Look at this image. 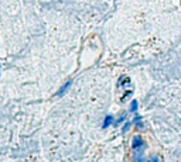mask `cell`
<instances>
[{
    "label": "cell",
    "mask_w": 181,
    "mask_h": 162,
    "mask_svg": "<svg viewBox=\"0 0 181 162\" xmlns=\"http://www.w3.org/2000/svg\"><path fill=\"white\" fill-rule=\"evenodd\" d=\"M125 117H126V116H122V117L119 118V120H118V121H115V126H118V124H120V123H122V121H123V120H125Z\"/></svg>",
    "instance_id": "obj_6"
},
{
    "label": "cell",
    "mask_w": 181,
    "mask_h": 162,
    "mask_svg": "<svg viewBox=\"0 0 181 162\" xmlns=\"http://www.w3.org/2000/svg\"><path fill=\"white\" fill-rule=\"evenodd\" d=\"M130 110H132V112H136V110H137V100H132Z\"/></svg>",
    "instance_id": "obj_4"
},
{
    "label": "cell",
    "mask_w": 181,
    "mask_h": 162,
    "mask_svg": "<svg viewBox=\"0 0 181 162\" xmlns=\"http://www.w3.org/2000/svg\"><path fill=\"white\" fill-rule=\"evenodd\" d=\"M69 86H71V82H67L65 85H64V88H61V89H59V90H58V93H57V94H58V96H61V94H64V93H65V92L69 89Z\"/></svg>",
    "instance_id": "obj_3"
},
{
    "label": "cell",
    "mask_w": 181,
    "mask_h": 162,
    "mask_svg": "<svg viewBox=\"0 0 181 162\" xmlns=\"http://www.w3.org/2000/svg\"><path fill=\"white\" fill-rule=\"evenodd\" d=\"M112 123H113V117H112V116H106V117H105L103 124H102V127H103V128H106V127H109Z\"/></svg>",
    "instance_id": "obj_2"
},
{
    "label": "cell",
    "mask_w": 181,
    "mask_h": 162,
    "mask_svg": "<svg viewBox=\"0 0 181 162\" xmlns=\"http://www.w3.org/2000/svg\"><path fill=\"white\" fill-rule=\"evenodd\" d=\"M134 162H146V161H144V158H142L140 155H137L136 158H134Z\"/></svg>",
    "instance_id": "obj_5"
},
{
    "label": "cell",
    "mask_w": 181,
    "mask_h": 162,
    "mask_svg": "<svg viewBox=\"0 0 181 162\" xmlns=\"http://www.w3.org/2000/svg\"><path fill=\"white\" fill-rule=\"evenodd\" d=\"M142 145H143L142 137H139V136L133 137V141H132V148H133V150H137V148H140Z\"/></svg>",
    "instance_id": "obj_1"
}]
</instances>
